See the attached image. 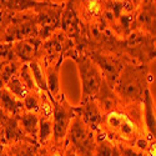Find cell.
<instances>
[{
	"mask_svg": "<svg viewBox=\"0 0 156 156\" xmlns=\"http://www.w3.org/2000/svg\"><path fill=\"white\" fill-rule=\"evenodd\" d=\"M155 43L156 37L151 34L133 30L121 43V54L130 61L137 64L155 62Z\"/></svg>",
	"mask_w": 156,
	"mask_h": 156,
	"instance_id": "obj_4",
	"label": "cell"
},
{
	"mask_svg": "<svg viewBox=\"0 0 156 156\" xmlns=\"http://www.w3.org/2000/svg\"><path fill=\"white\" fill-rule=\"evenodd\" d=\"M16 121L30 141L37 144V130H39V116L30 111H23L16 116ZM39 145V144H37Z\"/></svg>",
	"mask_w": 156,
	"mask_h": 156,
	"instance_id": "obj_17",
	"label": "cell"
},
{
	"mask_svg": "<svg viewBox=\"0 0 156 156\" xmlns=\"http://www.w3.org/2000/svg\"><path fill=\"white\" fill-rule=\"evenodd\" d=\"M41 40L37 36L12 43L14 55L21 64H29L40 55Z\"/></svg>",
	"mask_w": 156,
	"mask_h": 156,
	"instance_id": "obj_15",
	"label": "cell"
},
{
	"mask_svg": "<svg viewBox=\"0 0 156 156\" xmlns=\"http://www.w3.org/2000/svg\"><path fill=\"white\" fill-rule=\"evenodd\" d=\"M37 36V25L34 10H25L12 14L4 33L3 43H15L19 40Z\"/></svg>",
	"mask_w": 156,
	"mask_h": 156,
	"instance_id": "obj_9",
	"label": "cell"
},
{
	"mask_svg": "<svg viewBox=\"0 0 156 156\" xmlns=\"http://www.w3.org/2000/svg\"><path fill=\"white\" fill-rule=\"evenodd\" d=\"M21 65L23 64L18 59H14L11 61H8L5 64L0 65V79L3 80L4 84H6V81L10 79V77L18 75Z\"/></svg>",
	"mask_w": 156,
	"mask_h": 156,
	"instance_id": "obj_29",
	"label": "cell"
},
{
	"mask_svg": "<svg viewBox=\"0 0 156 156\" xmlns=\"http://www.w3.org/2000/svg\"><path fill=\"white\" fill-rule=\"evenodd\" d=\"M37 147L31 141H16L5 145V156H36Z\"/></svg>",
	"mask_w": 156,
	"mask_h": 156,
	"instance_id": "obj_21",
	"label": "cell"
},
{
	"mask_svg": "<svg viewBox=\"0 0 156 156\" xmlns=\"http://www.w3.org/2000/svg\"><path fill=\"white\" fill-rule=\"evenodd\" d=\"M60 30L66 35L69 39L74 41L75 48L83 51V31H84V24L77 18L75 10L73 9L69 0L65 2L64 10L61 12V20H60Z\"/></svg>",
	"mask_w": 156,
	"mask_h": 156,
	"instance_id": "obj_12",
	"label": "cell"
},
{
	"mask_svg": "<svg viewBox=\"0 0 156 156\" xmlns=\"http://www.w3.org/2000/svg\"><path fill=\"white\" fill-rule=\"evenodd\" d=\"M0 110L10 116H18L25 111L23 101L15 98L5 86L0 90Z\"/></svg>",
	"mask_w": 156,
	"mask_h": 156,
	"instance_id": "obj_20",
	"label": "cell"
},
{
	"mask_svg": "<svg viewBox=\"0 0 156 156\" xmlns=\"http://www.w3.org/2000/svg\"><path fill=\"white\" fill-rule=\"evenodd\" d=\"M98 131L116 146L131 147L146 152L155 142L142 119L141 104H118L112 110L104 114Z\"/></svg>",
	"mask_w": 156,
	"mask_h": 156,
	"instance_id": "obj_1",
	"label": "cell"
},
{
	"mask_svg": "<svg viewBox=\"0 0 156 156\" xmlns=\"http://www.w3.org/2000/svg\"><path fill=\"white\" fill-rule=\"evenodd\" d=\"M77 50L71 39H69L60 29L41 41L39 59L44 65H54L62 62L65 59H71Z\"/></svg>",
	"mask_w": 156,
	"mask_h": 156,
	"instance_id": "obj_6",
	"label": "cell"
},
{
	"mask_svg": "<svg viewBox=\"0 0 156 156\" xmlns=\"http://www.w3.org/2000/svg\"><path fill=\"white\" fill-rule=\"evenodd\" d=\"M46 96H50V95L46 93H43V91H29L23 100L25 111L39 114L40 108H41V104Z\"/></svg>",
	"mask_w": 156,
	"mask_h": 156,
	"instance_id": "obj_24",
	"label": "cell"
},
{
	"mask_svg": "<svg viewBox=\"0 0 156 156\" xmlns=\"http://www.w3.org/2000/svg\"><path fill=\"white\" fill-rule=\"evenodd\" d=\"M94 156H121L120 147L98 131Z\"/></svg>",
	"mask_w": 156,
	"mask_h": 156,
	"instance_id": "obj_22",
	"label": "cell"
},
{
	"mask_svg": "<svg viewBox=\"0 0 156 156\" xmlns=\"http://www.w3.org/2000/svg\"><path fill=\"white\" fill-rule=\"evenodd\" d=\"M39 0H0V9L6 10L11 14L33 10Z\"/></svg>",
	"mask_w": 156,
	"mask_h": 156,
	"instance_id": "obj_23",
	"label": "cell"
},
{
	"mask_svg": "<svg viewBox=\"0 0 156 156\" xmlns=\"http://www.w3.org/2000/svg\"><path fill=\"white\" fill-rule=\"evenodd\" d=\"M101 19L119 39L126 37L133 31L134 15L139 8L135 0H102Z\"/></svg>",
	"mask_w": 156,
	"mask_h": 156,
	"instance_id": "obj_3",
	"label": "cell"
},
{
	"mask_svg": "<svg viewBox=\"0 0 156 156\" xmlns=\"http://www.w3.org/2000/svg\"><path fill=\"white\" fill-rule=\"evenodd\" d=\"M0 156H5V144L0 141Z\"/></svg>",
	"mask_w": 156,
	"mask_h": 156,
	"instance_id": "obj_35",
	"label": "cell"
},
{
	"mask_svg": "<svg viewBox=\"0 0 156 156\" xmlns=\"http://www.w3.org/2000/svg\"><path fill=\"white\" fill-rule=\"evenodd\" d=\"M98 131L86 125L77 114L73 118L65 136V145L79 156H94Z\"/></svg>",
	"mask_w": 156,
	"mask_h": 156,
	"instance_id": "obj_5",
	"label": "cell"
},
{
	"mask_svg": "<svg viewBox=\"0 0 156 156\" xmlns=\"http://www.w3.org/2000/svg\"><path fill=\"white\" fill-rule=\"evenodd\" d=\"M0 141H2V124H0Z\"/></svg>",
	"mask_w": 156,
	"mask_h": 156,
	"instance_id": "obj_36",
	"label": "cell"
},
{
	"mask_svg": "<svg viewBox=\"0 0 156 156\" xmlns=\"http://www.w3.org/2000/svg\"><path fill=\"white\" fill-rule=\"evenodd\" d=\"M152 64H137L129 61L122 68L112 90L120 104H141L145 91L154 81Z\"/></svg>",
	"mask_w": 156,
	"mask_h": 156,
	"instance_id": "obj_2",
	"label": "cell"
},
{
	"mask_svg": "<svg viewBox=\"0 0 156 156\" xmlns=\"http://www.w3.org/2000/svg\"><path fill=\"white\" fill-rule=\"evenodd\" d=\"M85 54L98 66L104 80L106 81V84L110 87H112L114 84L116 83L125 64L130 61L124 55L105 53V51H86Z\"/></svg>",
	"mask_w": 156,
	"mask_h": 156,
	"instance_id": "obj_10",
	"label": "cell"
},
{
	"mask_svg": "<svg viewBox=\"0 0 156 156\" xmlns=\"http://www.w3.org/2000/svg\"><path fill=\"white\" fill-rule=\"evenodd\" d=\"M29 68H30V71L33 74V77H34V81L37 86V89L40 90L43 93H48V89H46V81H45V73H44V64L40 59H35L33 60L31 62L28 64Z\"/></svg>",
	"mask_w": 156,
	"mask_h": 156,
	"instance_id": "obj_25",
	"label": "cell"
},
{
	"mask_svg": "<svg viewBox=\"0 0 156 156\" xmlns=\"http://www.w3.org/2000/svg\"><path fill=\"white\" fill-rule=\"evenodd\" d=\"M18 76L19 79L21 80V83L24 84V86L27 87L29 91H40L37 89L35 81H34V77H33V74L30 71V68L28 64H23L20 66V70L18 73Z\"/></svg>",
	"mask_w": 156,
	"mask_h": 156,
	"instance_id": "obj_30",
	"label": "cell"
},
{
	"mask_svg": "<svg viewBox=\"0 0 156 156\" xmlns=\"http://www.w3.org/2000/svg\"><path fill=\"white\" fill-rule=\"evenodd\" d=\"M65 3H54L51 0H39L33 9L36 16L37 37L45 40L51 34L60 29L61 12Z\"/></svg>",
	"mask_w": 156,
	"mask_h": 156,
	"instance_id": "obj_8",
	"label": "cell"
},
{
	"mask_svg": "<svg viewBox=\"0 0 156 156\" xmlns=\"http://www.w3.org/2000/svg\"><path fill=\"white\" fill-rule=\"evenodd\" d=\"M5 87H6L15 98H18V99L21 100V101L24 100V98L27 96V94L29 93V90L24 86V84L21 83V80L19 79L18 75L10 77V79L6 81V84H5Z\"/></svg>",
	"mask_w": 156,
	"mask_h": 156,
	"instance_id": "obj_28",
	"label": "cell"
},
{
	"mask_svg": "<svg viewBox=\"0 0 156 156\" xmlns=\"http://www.w3.org/2000/svg\"><path fill=\"white\" fill-rule=\"evenodd\" d=\"M71 59L75 61L77 66V71H79L80 84H81L80 102H84L87 99L95 98L104 81V77L100 70L93 62V60L85 53H83V51H77Z\"/></svg>",
	"mask_w": 156,
	"mask_h": 156,
	"instance_id": "obj_7",
	"label": "cell"
},
{
	"mask_svg": "<svg viewBox=\"0 0 156 156\" xmlns=\"http://www.w3.org/2000/svg\"><path fill=\"white\" fill-rule=\"evenodd\" d=\"M61 64L62 62H58L54 65H44L46 89H48V93H49L51 100H55L61 95V87H60Z\"/></svg>",
	"mask_w": 156,
	"mask_h": 156,
	"instance_id": "obj_18",
	"label": "cell"
},
{
	"mask_svg": "<svg viewBox=\"0 0 156 156\" xmlns=\"http://www.w3.org/2000/svg\"><path fill=\"white\" fill-rule=\"evenodd\" d=\"M75 112L81 118V120L89 125L93 130L98 131L99 126L101 124L104 112L100 109L99 104L94 98L87 99L84 102H80L77 106H75Z\"/></svg>",
	"mask_w": 156,
	"mask_h": 156,
	"instance_id": "obj_16",
	"label": "cell"
},
{
	"mask_svg": "<svg viewBox=\"0 0 156 156\" xmlns=\"http://www.w3.org/2000/svg\"><path fill=\"white\" fill-rule=\"evenodd\" d=\"M65 156H79V155H76L69 146L65 145Z\"/></svg>",
	"mask_w": 156,
	"mask_h": 156,
	"instance_id": "obj_34",
	"label": "cell"
},
{
	"mask_svg": "<svg viewBox=\"0 0 156 156\" xmlns=\"http://www.w3.org/2000/svg\"><path fill=\"white\" fill-rule=\"evenodd\" d=\"M142 119L145 127L152 136H156V119H155V101L150 87L145 91L142 99Z\"/></svg>",
	"mask_w": 156,
	"mask_h": 156,
	"instance_id": "obj_19",
	"label": "cell"
},
{
	"mask_svg": "<svg viewBox=\"0 0 156 156\" xmlns=\"http://www.w3.org/2000/svg\"><path fill=\"white\" fill-rule=\"evenodd\" d=\"M12 14L6 10L0 9V43H3V37H4V33L8 28V25L11 20Z\"/></svg>",
	"mask_w": 156,
	"mask_h": 156,
	"instance_id": "obj_32",
	"label": "cell"
},
{
	"mask_svg": "<svg viewBox=\"0 0 156 156\" xmlns=\"http://www.w3.org/2000/svg\"><path fill=\"white\" fill-rule=\"evenodd\" d=\"M120 151H121V156H147L144 151L131 149V147H121Z\"/></svg>",
	"mask_w": 156,
	"mask_h": 156,
	"instance_id": "obj_33",
	"label": "cell"
},
{
	"mask_svg": "<svg viewBox=\"0 0 156 156\" xmlns=\"http://www.w3.org/2000/svg\"><path fill=\"white\" fill-rule=\"evenodd\" d=\"M69 2L84 25L91 24L102 16V0H69Z\"/></svg>",
	"mask_w": 156,
	"mask_h": 156,
	"instance_id": "obj_14",
	"label": "cell"
},
{
	"mask_svg": "<svg viewBox=\"0 0 156 156\" xmlns=\"http://www.w3.org/2000/svg\"><path fill=\"white\" fill-rule=\"evenodd\" d=\"M156 4L155 0H144L137 8L134 20H133V30H140L155 36V25H156Z\"/></svg>",
	"mask_w": 156,
	"mask_h": 156,
	"instance_id": "obj_13",
	"label": "cell"
},
{
	"mask_svg": "<svg viewBox=\"0 0 156 156\" xmlns=\"http://www.w3.org/2000/svg\"><path fill=\"white\" fill-rule=\"evenodd\" d=\"M53 139V118H39L37 144L43 145Z\"/></svg>",
	"mask_w": 156,
	"mask_h": 156,
	"instance_id": "obj_27",
	"label": "cell"
},
{
	"mask_svg": "<svg viewBox=\"0 0 156 156\" xmlns=\"http://www.w3.org/2000/svg\"><path fill=\"white\" fill-rule=\"evenodd\" d=\"M36 156H65V142H56L51 139L39 145Z\"/></svg>",
	"mask_w": 156,
	"mask_h": 156,
	"instance_id": "obj_26",
	"label": "cell"
},
{
	"mask_svg": "<svg viewBox=\"0 0 156 156\" xmlns=\"http://www.w3.org/2000/svg\"><path fill=\"white\" fill-rule=\"evenodd\" d=\"M16 59L14 55L12 43H0V65Z\"/></svg>",
	"mask_w": 156,
	"mask_h": 156,
	"instance_id": "obj_31",
	"label": "cell"
},
{
	"mask_svg": "<svg viewBox=\"0 0 156 156\" xmlns=\"http://www.w3.org/2000/svg\"><path fill=\"white\" fill-rule=\"evenodd\" d=\"M53 102V140L65 142V136L69 125L75 116V106H73L64 93Z\"/></svg>",
	"mask_w": 156,
	"mask_h": 156,
	"instance_id": "obj_11",
	"label": "cell"
}]
</instances>
